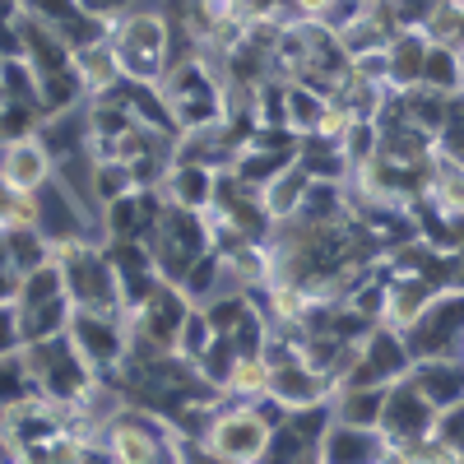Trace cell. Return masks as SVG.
Instances as JSON below:
<instances>
[{"label": "cell", "mask_w": 464, "mask_h": 464, "mask_svg": "<svg viewBox=\"0 0 464 464\" xmlns=\"http://www.w3.org/2000/svg\"><path fill=\"white\" fill-rule=\"evenodd\" d=\"M376 464H413V459H409V455H404L400 446H385V450L376 455Z\"/></svg>", "instance_id": "obj_23"}, {"label": "cell", "mask_w": 464, "mask_h": 464, "mask_svg": "<svg viewBox=\"0 0 464 464\" xmlns=\"http://www.w3.org/2000/svg\"><path fill=\"white\" fill-rule=\"evenodd\" d=\"M52 172H56V159L47 153V144L37 135L0 144V186H5L10 196H33V190H43L52 181Z\"/></svg>", "instance_id": "obj_12"}, {"label": "cell", "mask_w": 464, "mask_h": 464, "mask_svg": "<svg viewBox=\"0 0 464 464\" xmlns=\"http://www.w3.org/2000/svg\"><path fill=\"white\" fill-rule=\"evenodd\" d=\"M70 343L80 348V358L89 362L93 376H116L130 353V343H126V325L121 316H102V312H74L70 325H65Z\"/></svg>", "instance_id": "obj_9"}, {"label": "cell", "mask_w": 464, "mask_h": 464, "mask_svg": "<svg viewBox=\"0 0 464 464\" xmlns=\"http://www.w3.org/2000/svg\"><path fill=\"white\" fill-rule=\"evenodd\" d=\"M432 422H437V409L418 395V385L409 376H400L391 391H385V409H381L376 432L385 437V446L409 450L422 432H432Z\"/></svg>", "instance_id": "obj_11"}, {"label": "cell", "mask_w": 464, "mask_h": 464, "mask_svg": "<svg viewBox=\"0 0 464 464\" xmlns=\"http://www.w3.org/2000/svg\"><path fill=\"white\" fill-rule=\"evenodd\" d=\"M409 362H428V358H455L464 343V288H437L432 302L400 330Z\"/></svg>", "instance_id": "obj_7"}, {"label": "cell", "mask_w": 464, "mask_h": 464, "mask_svg": "<svg viewBox=\"0 0 464 464\" xmlns=\"http://www.w3.org/2000/svg\"><path fill=\"white\" fill-rule=\"evenodd\" d=\"M24 348V330H19V306L0 302V358H10Z\"/></svg>", "instance_id": "obj_21"}, {"label": "cell", "mask_w": 464, "mask_h": 464, "mask_svg": "<svg viewBox=\"0 0 464 464\" xmlns=\"http://www.w3.org/2000/svg\"><path fill=\"white\" fill-rule=\"evenodd\" d=\"M14 306H19V330H24V343H37V339H56L65 334L74 306L65 297V284H61V265L56 256L47 265L28 269L19 279V293H14Z\"/></svg>", "instance_id": "obj_6"}, {"label": "cell", "mask_w": 464, "mask_h": 464, "mask_svg": "<svg viewBox=\"0 0 464 464\" xmlns=\"http://www.w3.org/2000/svg\"><path fill=\"white\" fill-rule=\"evenodd\" d=\"M385 391H391V385H339L330 395V418L348 422V428H372L376 432L381 409H385Z\"/></svg>", "instance_id": "obj_17"}, {"label": "cell", "mask_w": 464, "mask_h": 464, "mask_svg": "<svg viewBox=\"0 0 464 464\" xmlns=\"http://www.w3.org/2000/svg\"><path fill=\"white\" fill-rule=\"evenodd\" d=\"M409 381L418 385V395L428 400L437 413L464 404V362L459 358H428V362H409Z\"/></svg>", "instance_id": "obj_15"}, {"label": "cell", "mask_w": 464, "mask_h": 464, "mask_svg": "<svg viewBox=\"0 0 464 464\" xmlns=\"http://www.w3.org/2000/svg\"><path fill=\"white\" fill-rule=\"evenodd\" d=\"M269 422L256 404H232V400H218L209 428L200 432V446L223 459V464H256L269 446Z\"/></svg>", "instance_id": "obj_8"}, {"label": "cell", "mask_w": 464, "mask_h": 464, "mask_svg": "<svg viewBox=\"0 0 464 464\" xmlns=\"http://www.w3.org/2000/svg\"><path fill=\"white\" fill-rule=\"evenodd\" d=\"M269 395V362L265 353H237L227 367V376L218 381V400H232V404H256Z\"/></svg>", "instance_id": "obj_19"}, {"label": "cell", "mask_w": 464, "mask_h": 464, "mask_svg": "<svg viewBox=\"0 0 464 464\" xmlns=\"http://www.w3.org/2000/svg\"><path fill=\"white\" fill-rule=\"evenodd\" d=\"M159 98H163V107L172 116L177 135L214 126V121H227V80H223V70L214 61H205V56L177 61L159 80Z\"/></svg>", "instance_id": "obj_2"}, {"label": "cell", "mask_w": 464, "mask_h": 464, "mask_svg": "<svg viewBox=\"0 0 464 464\" xmlns=\"http://www.w3.org/2000/svg\"><path fill=\"white\" fill-rule=\"evenodd\" d=\"M0 61H5V56H0ZM0 102H5V98H0Z\"/></svg>", "instance_id": "obj_25"}, {"label": "cell", "mask_w": 464, "mask_h": 464, "mask_svg": "<svg viewBox=\"0 0 464 464\" xmlns=\"http://www.w3.org/2000/svg\"><path fill=\"white\" fill-rule=\"evenodd\" d=\"M306 186H312V177L302 172V163L293 159L279 177H269L265 186H260V205H265V218L269 223H293V214H297V205H302V196H306Z\"/></svg>", "instance_id": "obj_18"}, {"label": "cell", "mask_w": 464, "mask_h": 464, "mask_svg": "<svg viewBox=\"0 0 464 464\" xmlns=\"http://www.w3.org/2000/svg\"><path fill=\"white\" fill-rule=\"evenodd\" d=\"M33 395V385H28V372H24V358L10 353V358H0V409H10L19 400Z\"/></svg>", "instance_id": "obj_20"}, {"label": "cell", "mask_w": 464, "mask_h": 464, "mask_svg": "<svg viewBox=\"0 0 464 464\" xmlns=\"http://www.w3.org/2000/svg\"><path fill=\"white\" fill-rule=\"evenodd\" d=\"M56 265H61V284H65V297L74 312H102V316L126 312L121 279H116L102 242H70L56 251Z\"/></svg>", "instance_id": "obj_3"}, {"label": "cell", "mask_w": 464, "mask_h": 464, "mask_svg": "<svg viewBox=\"0 0 464 464\" xmlns=\"http://www.w3.org/2000/svg\"><path fill=\"white\" fill-rule=\"evenodd\" d=\"M159 196L177 209H190V214H205L209 200H214V172L200 168V163H168V172L159 177Z\"/></svg>", "instance_id": "obj_16"}, {"label": "cell", "mask_w": 464, "mask_h": 464, "mask_svg": "<svg viewBox=\"0 0 464 464\" xmlns=\"http://www.w3.org/2000/svg\"><path fill=\"white\" fill-rule=\"evenodd\" d=\"M70 70H74V84H80L84 102L107 98V93H116V89L126 84L121 61H116V52H111L107 37H98V43H89V47H74V52H70Z\"/></svg>", "instance_id": "obj_13"}, {"label": "cell", "mask_w": 464, "mask_h": 464, "mask_svg": "<svg viewBox=\"0 0 464 464\" xmlns=\"http://www.w3.org/2000/svg\"><path fill=\"white\" fill-rule=\"evenodd\" d=\"M455 358H459V362H464V343H459V353H455Z\"/></svg>", "instance_id": "obj_24"}, {"label": "cell", "mask_w": 464, "mask_h": 464, "mask_svg": "<svg viewBox=\"0 0 464 464\" xmlns=\"http://www.w3.org/2000/svg\"><path fill=\"white\" fill-rule=\"evenodd\" d=\"M98 455L107 464H172L177 459V432L163 413L126 404L107 422V432L98 441Z\"/></svg>", "instance_id": "obj_4"}, {"label": "cell", "mask_w": 464, "mask_h": 464, "mask_svg": "<svg viewBox=\"0 0 464 464\" xmlns=\"http://www.w3.org/2000/svg\"><path fill=\"white\" fill-rule=\"evenodd\" d=\"M400 376H409V348H404L400 330L372 325L358 339V358H353V367H348V376L339 385H395Z\"/></svg>", "instance_id": "obj_10"}, {"label": "cell", "mask_w": 464, "mask_h": 464, "mask_svg": "<svg viewBox=\"0 0 464 464\" xmlns=\"http://www.w3.org/2000/svg\"><path fill=\"white\" fill-rule=\"evenodd\" d=\"M19 358H24V372H28L33 395L56 400V404H74V400L89 391V381H93L89 362L80 358V348L70 343V334L24 343V348H19Z\"/></svg>", "instance_id": "obj_5"}, {"label": "cell", "mask_w": 464, "mask_h": 464, "mask_svg": "<svg viewBox=\"0 0 464 464\" xmlns=\"http://www.w3.org/2000/svg\"><path fill=\"white\" fill-rule=\"evenodd\" d=\"M14 293H19V275L0 265V302H14Z\"/></svg>", "instance_id": "obj_22"}, {"label": "cell", "mask_w": 464, "mask_h": 464, "mask_svg": "<svg viewBox=\"0 0 464 464\" xmlns=\"http://www.w3.org/2000/svg\"><path fill=\"white\" fill-rule=\"evenodd\" d=\"M385 450V437L372 428H348V422H325V432L316 441V464H376Z\"/></svg>", "instance_id": "obj_14"}, {"label": "cell", "mask_w": 464, "mask_h": 464, "mask_svg": "<svg viewBox=\"0 0 464 464\" xmlns=\"http://www.w3.org/2000/svg\"><path fill=\"white\" fill-rule=\"evenodd\" d=\"M107 43L121 61L126 84H159L177 61V24L168 10L126 5L116 19H107Z\"/></svg>", "instance_id": "obj_1"}]
</instances>
